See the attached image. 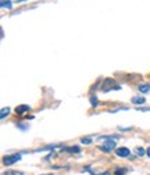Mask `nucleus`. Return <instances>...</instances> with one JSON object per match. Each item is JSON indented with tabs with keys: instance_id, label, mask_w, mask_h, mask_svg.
<instances>
[{
	"instance_id": "obj_1",
	"label": "nucleus",
	"mask_w": 150,
	"mask_h": 175,
	"mask_svg": "<svg viewBox=\"0 0 150 175\" xmlns=\"http://www.w3.org/2000/svg\"><path fill=\"white\" fill-rule=\"evenodd\" d=\"M120 89L121 86L114 79H111V78L104 79L103 83H101V92H110V90H120Z\"/></svg>"
},
{
	"instance_id": "obj_2",
	"label": "nucleus",
	"mask_w": 150,
	"mask_h": 175,
	"mask_svg": "<svg viewBox=\"0 0 150 175\" xmlns=\"http://www.w3.org/2000/svg\"><path fill=\"white\" fill-rule=\"evenodd\" d=\"M99 149H100L101 151H104V153H110V151L116 150V141H113V139H108V141H106V143H103L101 146H99Z\"/></svg>"
},
{
	"instance_id": "obj_3",
	"label": "nucleus",
	"mask_w": 150,
	"mask_h": 175,
	"mask_svg": "<svg viewBox=\"0 0 150 175\" xmlns=\"http://www.w3.org/2000/svg\"><path fill=\"white\" fill-rule=\"evenodd\" d=\"M20 160H21V154H10V156L3 157V164L4 165H13Z\"/></svg>"
},
{
	"instance_id": "obj_4",
	"label": "nucleus",
	"mask_w": 150,
	"mask_h": 175,
	"mask_svg": "<svg viewBox=\"0 0 150 175\" xmlns=\"http://www.w3.org/2000/svg\"><path fill=\"white\" fill-rule=\"evenodd\" d=\"M116 153L118 157H122V158L131 157V151L128 147H118V149H116Z\"/></svg>"
},
{
	"instance_id": "obj_5",
	"label": "nucleus",
	"mask_w": 150,
	"mask_h": 175,
	"mask_svg": "<svg viewBox=\"0 0 150 175\" xmlns=\"http://www.w3.org/2000/svg\"><path fill=\"white\" fill-rule=\"evenodd\" d=\"M31 111V107L27 106V104H21V106H17V109H15V113H17L18 115H24L25 113Z\"/></svg>"
},
{
	"instance_id": "obj_6",
	"label": "nucleus",
	"mask_w": 150,
	"mask_h": 175,
	"mask_svg": "<svg viewBox=\"0 0 150 175\" xmlns=\"http://www.w3.org/2000/svg\"><path fill=\"white\" fill-rule=\"evenodd\" d=\"M145 97H140V96H133L132 97V103L133 104H136V106H139V104H145Z\"/></svg>"
},
{
	"instance_id": "obj_7",
	"label": "nucleus",
	"mask_w": 150,
	"mask_h": 175,
	"mask_svg": "<svg viewBox=\"0 0 150 175\" xmlns=\"http://www.w3.org/2000/svg\"><path fill=\"white\" fill-rule=\"evenodd\" d=\"M0 6H2L3 8H8V10H11V8H13V3H11V0H2V2H0Z\"/></svg>"
},
{
	"instance_id": "obj_8",
	"label": "nucleus",
	"mask_w": 150,
	"mask_h": 175,
	"mask_svg": "<svg viewBox=\"0 0 150 175\" xmlns=\"http://www.w3.org/2000/svg\"><path fill=\"white\" fill-rule=\"evenodd\" d=\"M150 90V85L149 83H140L139 85V92L140 93H147Z\"/></svg>"
},
{
	"instance_id": "obj_9",
	"label": "nucleus",
	"mask_w": 150,
	"mask_h": 175,
	"mask_svg": "<svg viewBox=\"0 0 150 175\" xmlns=\"http://www.w3.org/2000/svg\"><path fill=\"white\" fill-rule=\"evenodd\" d=\"M10 111H11V110L10 109H8V107H7V109H2V111H0V118H6V115H8V114H10Z\"/></svg>"
},
{
	"instance_id": "obj_10",
	"label": "nucleus",
	"mask_w": 150,
	"mask_h": 175,
	"mask_svg": "<svg viewBox=\"0 0 150 175\" xmlns=\"http://www.w3.org/2000/svg\"><path fill=\"white\" fill-rule=\"evenodd\" d=\"M2 175H25V174L20 172V171H7V172H3Z\"/></svg>"
},
{
	"instance_id": "obj_11",
	"label": "nucleus",
	"mask_w": 150,
	"mask_h": 175,
	"mask_svg": "<svg viewBox=\"0 0 150 175\" xmlns=\"http://www.w3.org/2000/svg\"><path fill=\"white\" fill-rule=\"evenodd\" d=\"M67 151H72V153H79L81 151V149L79 147H68V149H64Z\"/></svg>"
},
{
	"instance_id": "obj_12",
	"label": "nucleus",
	"mask_w": 150,
	"mask_h": 175,
	"mask_svg": "<svg viewBox=\"0 0 150 175\" xmlns=\"http://www.w3.org/2000/svg\"><path fill=\"white\" fill-rule=\"evenodd\" d=\"M91 104L93 106V107L99 104V102H97V97H95V96H92V97H91Z\"/></svg>"
},
{
	"instance_id": "obj_13",
	"label": "nucleus",
	"mask_w": 150,
	"mask_h": 175,
	"mask_svg": "<svg viewBox=\"0 0 150 175\" xmlns=\"http://www.w3.org/2000/svg\"><path fill=\"white\" fill-rule=\"evenodd\" d=\"M145 153H146V151H145V149H143V147H136V154H138V156H143Z\"/></svg>"
},
{
	"instance_id": "obj_14",
	"label": "nucleus",
	"mask_w": 150,
	"mask_h": 175,
	"mask_svg": "<svg viewBox=\"0 0 150 175\" xmlns=\"http://www.w3.org/2000/svg\"><path fill=\"white\" fill-rule=\"evenodd\" d=\"M127 171H128V170H125V168H118V170L116 171V175H124Z\"/></svg>"
},
{
	"instance_id": "obj_15",
	"label": "nucleus",
	"mask_w": 150,
	"mask_h": 175,
	"mask_svg": "<svg viewBox=\"0 0 150 175\" xmlns=\"http://www.w3.org/2000/svg\"><path fill=\"white\" fill-rule=\"evenodd\" d=\"M81 142H82L84 145H89V143L92 142V139H91V138H82V139H81Z\"/></svg>"
},
{
	"instance_id": "obj_16",
	"label": "nucleus",
	"mask_w": 150,
	"mask_h": 175,
	"mask_svg": "<svg viewBox=\"0 0 150 175\" xmlns=\"http://www.w3.org/2000/svg\"><path fill=\"white\" fill-rule=\"evenodd\" d=\"M138 110H140V111H150V107H146V109H140L139 107Z\"/></svg>"
},
{
	"instance_id": "obj_17",
	"label": "nucleus",
	"mask_w": 150,
	"mask_h": 175,
	"mask_svg": "<svg viewBox=\"0 0 150 175\" xmlns=\"http://www.w3.org/2000/svg\"><path fill=\"white\" fill-rule=\"evenodd\" d=\"M146 154H147V157H150V147L146 150Z\"/></svg>"
},
{
	"instance_id": "obj_18",
	"label": "nucleus",
	"mask_w": 150,
	"mask_h": 175,
	"mask_svg": "<svg viewBox=\"0 0 150 175\" xmlns=\"http://www.w3.org/2000/svg\"><path fill=\"white\" fill-rule=\"evenodd\" d=\"M24 2H27V0H18V3H24Z\"/></svg>"
},
{
	"instance_id": "obj_19",
	"label": "nucleus",
	"mask_w": 150,
	"mask_h": 175,
	"mask_svg": "<svg viewBox=\"0 0 150 175\" xmlns=\"http://www.w3.org/2000/svg\"><path fill=\"white\" fill-rule=\"evenodd\" d=\"M46 175H52V174H46Z\"/></svg>"
}]
</instances>
